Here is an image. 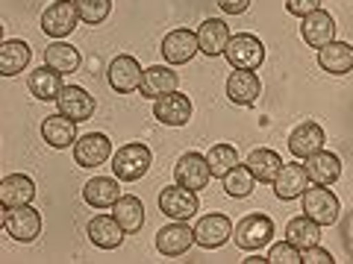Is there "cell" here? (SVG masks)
Segmentation results:
<instances>
[{
    "label": "cell",
    "mask_w": 353,
    "mask_h": 264,
    "mask_svg": "<svg viewBox=\"0 0 353 264\" xmlns=\"http://www.w3.org/2000/svg\"><path fill=\"white\" fill-rule=\"evenodd\" d=\"M301 36H303V41L309 44V47L321 50L324 44H330V41H333V36H336V21H333V15L324 12V9H318V12L306 15L303 24H301Z\"/></svg>",
    "instance_id": "cell-17"
},
{
    "label": "cell",
    "mask_w": 353,
    "mask_h": 264,
    "mask_svg": "<svg viewBox=\"0 0 353 264\" xmlns=\"http://www.w3.org/2000/svg\"><path fill=\"white\" fill-rule=\"evenodd\" d=\"M159 208L171 220H192L197 214V208H201V203H197V191H189L183 185H168L159 194Z\"/></svg>",
    "instance_id": "cell-8"
},
{
    "label": "cell",
    "mask_w": 353,
    "mask_h": 264,
    "mask_svg": "<svg viewBox=\"0 0 353 264\" xmlns=\"http://www.w3.org/2000/svg\"><path fill=\"white\" fill-rule=\"evenodd\" d=\"M230 238H233V223H230L227 214L212 212V214L197 220V226H194V244H201L203 250L224 247Z\"/></svg>",
    "instance_id": "cell-9"
},
{
    "label": "cell",
    "mask_w": 353,
    "mask_h": 264,
    "mask_svg": "<svg viewBox=\"0 0 353 264\" xmlns=\"http://www.w3.org/2000/svg\"><path fill=\"white\" fill-rule=\"evenodd\" d=\"M324 129L315 124V120H306V124L301 126H294L292 129V135H289V150H292V156L294 159H309V156H315L318 150H324Z\"/></svg>",
    "instance_id": "cell-13"
},
{
    "label": "cell",
    "mask_w": 353,
    "mask_h": 264,
    "mask_svg": "<svg viewBox=\"0 0 353 264\" xmlns=\"http://www.w3.org/2000/svg\"><path fill=\"white\" fill-rule=\"evenodd\" d=\"M44 65L59 74H74L80 68V50L68 41H53V44H48V50H44Z\"/></svg>",
    "instance_id": "cell-30"
},
{
    "label": "cell",
    "mask_w": 353,
    "mask_h": 264,
    "mask_svg": "<svg viewBox=\"0 0 353 264\" xmlns=\"http://www.w3.org/2000/svg\"><path fill=\"white\" fill-rule=\"evenodd\" d=\"M303 168H306V176L312 185H333L341 176V159L330 150H318L315 156L306 159Z\"/></svg>",
    "instance_id": "cell-18"
},
{
    "label": "cell",
    "mask_w": 353,
    "mask_h": 264,
    "mask_svg": "<svg viewBox=\"0 0 353 264\" xmlns=\"http://www.w3.org/2000/svg\"><path fill=\"white\" fill-rule=\"evenodd\" d=\"M124 229L115 220V214H97L92 223H88V238H92L94 247L101 250H115L121 247V241H124Z\"/></svg>",
    "instance_id": "cell-25"
},
{
    "label": "cell",
    "mask_w": 353,
    "mask_h": 264,
    "mask_svg": "<svg viewBox=\"0 0 353 264\" xmlns=\"http://www.w3.org/2000/svg\"><path fill=\"white\" fill-rule=\"evenodd\" d=\"M176 74L171 68H165V65H153V68H148L145 74H141V85L139 91L141 97H150V100H159V97L176 91Z\"/></svg>",
    "instance_id": "cell-22"
},
{
    "label": "cell",
    "mask_w": 353,
    "mask_h": 264,
    "mask_svg": "<svg viewBox=\"0 0 353 264\" xmlns=\"http://www.w3.org/2000/svg\"><path fill=\"white\" fill-rule=\"evenodd\" d=\"M192 244H194V229L189 223H183V220H174L171 226H165L157 232V250L168 258H176V256H183V252H189Z\"/></svg>",
    "instance_id": "cell-12"
},
{
    "label": "cell",
    "mask_w": 353,
    "mask_h": 264,
    "mask_svg": "<svg viewBox=\"0 0 353 264\" xmlns=\"http://www.w3.org/2000/svg\"><path fill=\"white\" fill-rule=\"evenodd\" d=\"M233 238H236V247L245 250V252H256L262 250L268 241L274 238V220L268 214H248L241 217L236 229H233Z\"/></svg>",
    "instance_id": "cell-3"
},
{
    "label": "cell",
    "mask_w": 353,
    "mask_h": 264,
    "mask_svg": "<svg viewBox=\"0 0 353 264\" xmlns=\"http://www.w3.org/2000/svg\"><path fill=\"white\" fill-rule=\"evenodd\" d=\"M318 65L327 71V74H333V76H341V74H347L353 71V47L347 41H330L324 44L321 50H318Z\"/></svg>",
    "instance_id": "cell-23"
},
{
    "label": "cell",
    "mask_w": 353,
    "mask_h": 264,
    "mask_svg": "<svg viewBox=\"0 0 353 264\" xmlns=\"http://www.w3.org/2000/svg\"><path fill=\"white\" fill-rule=\"evenodd\" d=\"M59 71H53V68H39V71H32L30 74V80H27V88H30V94L32 97H39V100H57L59 91H62V80H59Z\"/></svg>",
    "instance_id": "cell-31"
},
{
    "label": "cell",
    "mask_w": 353,
    "mask_h": 264,
    "mask_svg": "<svg viewBox=\"0 0 353 264\" xmlns=\"http://www.w3.org/2000/svg\"><path fill=\"white\" fill-rule=\"evenodd\" d=\"M150 162H153V156H150L148 144H141V141H136V144H124L112 156V173L121 182H136L148 173Z\"/></svg>",
    "instance_id": "cell-1"
},
{
    "label": "cell",
    "mask_w": 353,
    "mask_h": 264,
    "mask_svg": "<svg viewBox=\"0 0 353 264\" xmlns=\"http://www.w3.org/2000/svg\"><path fill=\"white\" fill-rule=\"evenodd\" d=\"M215 3L224 15H241L250 6V0H215Z\"/></svg>",
    "instance_id": "cell-40"
},
{
    "label": "cell",
    "mask_w": 353,
    "mask_h": 264,
    "mask_svg": "<svg viewBox=\"0 0 353 264\" xmlns=\"http://www.w3.org/2000/svg\"><path fill=\"white\" fill-rule=\"evenodd\" d=\"M245 164H248L250 173L256 176L259 182H274V179H277V173L283 170V159H280V153H274V150H268V147L253 150Z\"/></svg>",
    "instance_id": "cell-33"
},
{
    "label": "cell",
    "mask_w": 353,
    "mask_h": 264,
    "mask_svg": "<svg viewBox=\"0 0 353 264\" xmlns=\"http://www.w3.org/2000/svg\"><path fill=\"white\" fill-rule=\"evenodd\" d=\"M141 65L136 62V56H115L112 65H109V85L115 88L118 94H130V91H139L141 85Z\"/></svg>",
    "instance_id": "cell-14"
},
{
    "label": "cell",
    "mask_w": 353,
    "mask_h": 264,
    "mask_svg": "<svg viewBox=\"0 0 353 264\" xmlns=\"http://www.w3.org/2000/svg\"><path fill=\"white\" fill-rule=\"evenodd\" d=\"M306 188H309V176L303 164H297V162L283 164V170L274 179V191H277L280 200H297V197H303Z\"/></svg>",
    "instance_id": "cell-21"
},
{
    "label": "cell",
    "mask_w": 353,
    "mask_h": 264,
    "mask_svg": "<svg viewBox=\"0 0 353 264\" xmlns=\"http://www.w3.org/2000/svg\"><path fill=\"white\" fill-rule=\"evenodd\" d=\"M339 197L327 185H315V188L303 191V214L312 217L318 226H333L339 220Z\"/></svg>",
    "instance_id": "cell-4"
},
{
    "label": "cell",
    "mask_w": 353,
    "mask_h": 264,
    "mask_svg": "<svg viewBox=\"0 0 353 264\" xmlns=\"http://www.w3.org/2000/svg\"><path fill=\"white\" fill-rule=\"evenodd\" d=\"M227 41H230V30L221 18H209L197 30V44H201V53H206V56H221L227 50Z\"/></svg>",
    "instance_id": "cell-27"
},
{
    "label": "cell",
    "mask_w": 353,
    "mask_h": 264,
    "mask_svg": "<svg viewBox=\"0 0 353 264\" xmlns=\"http://www.w3.org/2000/svg\"><path fill=\"white\" fill-rule=\"evenodd\" d=\"M253 182H256V176L250 173L248 164H236V168L224 176V191L230 197H248L253 191Z\"/></svg>",
    "instance_id": "cell-35"
},
{
    "label": "cell",
    "mask_w": 353,
    "mask_h": 264,
    "mask_svg": "<svg viewBox=\"0 0 353 264\" xmlns=\"http://www.w3.org/2000/svg\"><path fill=\"white\" fill-rule=\"evenodd\" d=\"M209 179H212V170H209V162H206V156H201V153H185L174 168V182L183 185V188H189V191L206 188Z\"/></svg>",
    "instance_id": "cell-7"
},
{
    "label": "cell",
    "mask_w": 353,
    "mask_h": 264,
    "mask_svg": "<svg viewBox=\"0 0 353 264\" xmlns=\"http://www.w3.org/2000/svg\"><path fill=\"white\" fill-rule=\"evenodd\" d=\"M32 197H36V182H32L27 173L3 176V182H0V203H3V208L27 206Z\"/></svg>",
    "instance_id": "cell-19"
},
{
    "label": "cell",
    "mask_w": 353,
    "mask_h": 264,
    "mask_svg": "<svg viewBox=\"0 0 353 264\" xmlns=\"http://www.w3.org/2000/svg\"><path fill=\"white\" fill-rule=\"evenodd\" d=\"M153 115H157V120H162L165 126H185L192 118V100L185 94L171 91L153 103Z\"/></svg>",
    "instance_id": "cell-16"
},
{
    "label": "cell",
    "mask_w": 353,
    "mask_h": 264,
    "mask_svg": "<svg viewBox=\"0 0 353 264\" xmlns=\"http://www.w3.org/2000/svg\"><path fill=\"white\" fill-rule=\"evenodd\" d=\"M262 94V82L256 71H233L227 80V97L239 106H250Z\"/></svg>",
    "instance_id": "cell-24"
},
{
    "label": "cell",
    "mask_w": 353,
    "mask_h": 264,
    "mask_svg": "<svg viewBox=\"0 0 353 264\" xmlns=\"http://www.w3.org/2000/svg\"><path fill=\"white\" fill-rule=\"evenodd\" d=\"M121 197V188H118V179H109V176H94V179L85 182L83 188V200L94 208H109L115 206Z\"/></svg>",
    "instance_id": "cell-28"
},
{
    "label": "cell",
    "mask_w": 353,
    "mask_h": 264,
    "mask_svg": "<svg viewBox=\"0 0 353 264\" xmlns=\"http://www.w3.org/2000/svg\"><path fill=\"white\" fill-rule=\"evenodd\" d=\"M301 258H303V264H333L336 261L333 256H330V250H321L318 244L301 250Z\"/></svg>",
    "instance_id": "cell-39"
},
{
    "label": "cell",
    "mask_w": 353,
    "mask_h": 264,
    "mask_svg": "<svg viewBox=\"0 0 353 264\" xmlns=\"http://www.w3.org/2000/svg\"><path fill=\"white\" fill-rule=\"evenodd\" d=\"M206 162H209V170H212L215 179H224V176L239 164V153H236L233 144H215L212 150H209Z\"/></svg>",
    "instance_id": "cell-34"
},
{
    "label": "cell",
    "mask_w": 353,
    "mask_h": 264,
    "mask_svg": "<svg viewBox=\"0 0 353 264\" xmlns=\"http://www.w3.org/2000/svg\"><path fill=\"white\" fill-rule=\"evenodd\" d=\"M268 261L271 264H303L301 250H297L294 244H289V241H283V244H274L271 252H268Z\"/></svg>",
    "instance_id": "cell-37"
},
{
    "label": "cell",
    "mask_w": 353,
    "mask_h": 264,
    "mask_svg": "<svg viewBox=\"0 0 353 264\" xmlns=\"http://www.w3.org/2000/svg\"><path fill=\"white\" fill-rule=\"evenodd\" d=\"M112 214L127 235L139 232V229L145 226V203H141L136 194H121L118 203L112 206Z\"/></svg>",
    "instance_id": "cell-26"
},
{
    "label": "cell",
    "mask_w": 353,
    "mask_h": 264,
    "mask_svg": "<svg viewBox=\"0 0 353 264\" xmlns=\"http://www.w3.org/2000/svg\"><path fill=\"white\" fill-rule=\"evenodd\" d=\"M109 156H112V141L103 132H88L74 144V159L80 168H101Z\"/></svg>",
    "instance_id": "cell-10"
},
{
    "label": "cell",
    "mask_w": 353,
    "mask_h": 264,
    "mask_svg": "<svg viewBox=\"0 0 353 264\" xmlns=\"http://www.w3.org/2000/svg\"><path fill=\"white\" fill-rule=\"evenodd\" d=\"M285 241L294 244L297 250H306V247H312V244L321 241V226H318L312 217H306V214L292 217L289 223H285Z\"/></svg>",
    "instance_id": "cell-32"
},
{
    "label": "cell",
    "mask_w": 353,
    "mask_h": 264,
    "mask_svg": "<svg viewBox=\"0 0 353 264\" xmlns=\"http://www.w3.org/2000/svg\"><path fill=\"white\" fill-rule=\"evenodd\" d=\"M30 65V44L21 38H9L0 44V74L15 76Z\"/></svg>",
    "instance_id": "cell-29"
},
{
    "label": "cell",
    "mask_w": 353,
    "mask_h": 264,
    "mask_svg": "<svg viewBox=\"0 0 353 264\" xmlns=\"http://www.w3.org/2000/svg\"><path fill=\"white\" fill-rule=\"evenodd\" d=\"M162 56L165 62H171V65H185V62H192L194 59V53L201 50V44H197V32L192 30H171L168 36L162 38Z\"/></svg>",
    "instance_id": "cell-11"
},
{
    "label": "cell",
    "mask_w": 353,
    "mask_h": 264,
    "mask_svg": "<svg viewBox=\"0 0 353 264\" xmlns=\"http://www.w3.org/2000/svg\"><path fill=\"white\" fill-rule=\"evenodd\" d=\"M324 0H285V9H289V15H297V18H306L321 9Z\"/></svg>",
    "instance_id": "cell-38"
},
{
    "label": "cell",
    "mask_w": 353,
    "mask_h": 264,
    "mask_svg": "<svg viewBox=\"0 0 353 264\" xmlns=\"http://www.w3.org/2000/svg\"><path fill=\"white\" fill-rule=\"evenodd\" d=\"M3 229L15 241H21V244H30V241H36L41 235V214L30 203L12 206V208H6V214H3Z\"/></svg>",
    "instance_id": "cell-5"
},
{
    "label": "cell",
    "mask_w": 353,
    "mask_h": 264,
    "mask_svg": "<svg viewBox=\"0 0 353 264\" xmlns=\"http://www.w3.org/2000/svg\"><path fill=\"white\" fill-rule=\"evenodd\" d=\"M74 3H77V12H80V21L92 27L103 24L109 12H112V0H74Z\"/></svg>",
    "instance_id": "cell-36"
},
{
    "label": "cell",
    "mask_w": 353,
    "mask_h": 264,
    "mask_svg": "<svg viewBox=\"0 0 353 264\" xmlns=\"http://www.w3.org/2000/svg\"><path fill=\"white\" fill-rule=\"evenodd\" d=\"M77 21H80V12H77V3L74 0H57V3H50L44 9L41 15V30L48 32L50 38L62 41L65 36H71Z\"/></svg>",
    "instance_id": "cell-6"
},
{
    "label": "cell",
    "mask_w": 353,
    "mask_h": 264,
    "mask_svg": "<svg viewBox=\"0 0 353 264\" xmlns=\"http://www.w3.org/2000/svg\"><path fill=\"white\" fill-rule=\"evenodd\" d=\"M224 56L236 71H256L265 59V44L253 32H239V36H230Z\"/></svg>",
    "instance_id": "cell-2"
},
{
    "label": "cell",
    "mask_w": 353,
    "mask_h": 264,
    "mask_svg": "<svg viewBox=\"0 0 353 264\" xmlns=\"http://www.w3.org/2000/svg\"><path fill=\"white\" fill-rule=\"evenodd\" d=\"M245 264H271V261H268V256H265V258L262 256H253V258H245Z\"/></svg>",
    "instance_id": "cell-41"
},
{
    "label": "cell",
    "mask_w": 353,
    "mask_h": 264,
    "mask_svg": "<svg viewBox=\"0 0 353 264\" xmlns=\"http://www.w3.org/2000/svg\"><path fill=\"white\" fill-rule=\"evenodd\" d=\"M57 106H59L62 115H68L71 120H77V124L94 115V97L80 85H65L57 97Z\"/></svg>",
    "instance_id": "cell-15"
},
{
    "label": "cell",
    "mask_w": 353,
    "mask_h": 264,
    "mask_svg": "<svg viewBox=\"0 0 353 264\" xmlns=\"http://www.w3.org/2000/svg\"><path fill=\"white\" fill-rule=\"evenodd\" d=\"M41 138L48 141L50 147H57V150H65V147L77 144V120H71L68 115H62V112L44 118Z\"/></svg>",
    "instance_id": "cell-20"
}]
</instances>
